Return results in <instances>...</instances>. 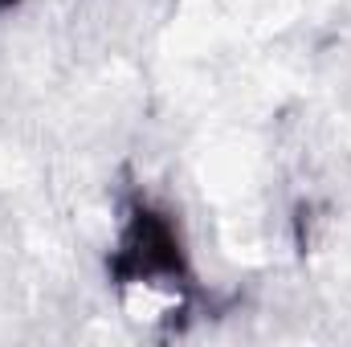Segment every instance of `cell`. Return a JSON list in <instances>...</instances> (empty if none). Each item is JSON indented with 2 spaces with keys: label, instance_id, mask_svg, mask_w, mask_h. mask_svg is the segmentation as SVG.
I'll return each mask as SVG.
<instances>
[{
  "label": "cell",
  "instance_id": "2",
  "mask_svg": "<svg viewBox=\"0 0 351 347\" xmlns=\"http://www.w3.org/2000/svg\"><path fill=\"white\" fill-rule=\"evenodd\" d=\"M12 4H21V0H0V8H12Z\"/></svg>",
  "mask_w": 351,
  "mask_h": 347
},
{
  "label": "cell",
  "instance_id": "1",
  "mask_svg": "<svg viewBox=\"0 0 351 347\" xmlns=\"http://www.w3.org/2000/svg\"><path fill=\"white\" fill-rule=\"evenodd\" d=\"M106 270H110V282L123 290L147 286V290H168V294L184 298L196 286L180 221L147 196H135L127 204Z\"/></svg>",
  "mask_w": 351,
  "mask_h": 347
}]
</instances>
